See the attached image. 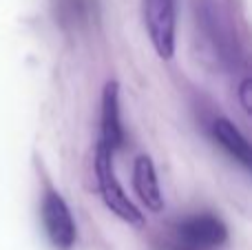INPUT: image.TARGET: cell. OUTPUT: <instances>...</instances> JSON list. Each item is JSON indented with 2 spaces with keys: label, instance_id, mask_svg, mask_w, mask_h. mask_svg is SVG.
I'll return each mask as SVG.
<instances>
[{
  "label": "cell",
  "instance_id": "3957f363",
  "mask_svg": "<svg viewBox=\"0 0 252 250\" xmlns=\"http://www.w3.org/2000/svg\"><path fill=\"white\" fill-rule=\"evenodd\" d=\"M228 237L226 224L213 213H197L177 224L179 250H215Z\"/></svg>",
  "mask_w": 252,
  "mask_h": 250
},
{
  "label": "cell",
  "instance_id": "8992f818",
  "mask_svg": "<svg viewBox=\"0 0 252 250\" xmlns=\"http://www.w3.org/2000/svg\"><path fill=\"white\" fill-rule=\"evenodd\" d=\"M133 188L135 195L142 199L146 208L153 213L164 211V195H161L159 182H157L155 164L148 155H139L133 164Z\"/></svg>",
  "mask_w": 252,
  "mask_h": 250
},
{
  "label": "cell",
  "instance_id": "6da1fadb",
  "mask_svg": "<svg viewBox=\"0 0 252 250\" xmlns=\"http://www.w3.org/2000/svg\"><path fill=\"white\" fill-rule=\"evenodd\" d=\"M95 180L102 199H104L106 208L113 215H118L120 219L128 221V224H142L144 217L139 213V208L130 202L122 184L118 182V175H115L113 168V155L106 149H102L100 144L95 149Z\"/></svg>",
  "mask_w": 252,
  "mask_h": 250
},
{
  "label": "cell",
  "instance_id": "ba28073f",
  "mask_svg": "<svg viewBox=\"0 0 252 250\" xmlns=\"http://www.w3.org/2000/svg\"><path fill=\"white\" fill-rule=\"evenodd\" d=\"M252 82L250 80H244L239 87V97H241V106H244L246 111H250V91H252Z\"/></svg>",
  "mask_w": 252,
  "mask_h": 250
},
{
  "label": "cell",
  "instance_id": "277c9868",
  "mask_svg": "<svg viewBox=\"0 0 252 250\" xmlns=\"http://www.w3.org/2000/svg\"><path fill=\"white\" fill-rule=\"evenodd\" d=\"M42 224H44V233H47L49 242L53 244V248L58 250H71L75 246V221L71 217V211L66 206V202L62 199L60 193L49 190L42 199Z\"/></svg>",
  "mask_w": 252,
  "mask_h": 250
},
{
  "label": "cell",
  "instance_id": "7a4b0ae2",
  "mask_svg": "<svg viewBox=\"0 0 252 250\" xmlns=\"http://www.w3.org/2000/svg\"><path fill=\"white\" fill-rule=\"evenodd\" d=\"M144 22L159 58H173L177 29V0H144Z\"/></svg>",
  "mask_w": 252,
  "mask_h": 250
},
{
  "label": "cell",
  "instance_id": "52a82bcc",
  "mask_svg": "<svg viewBox=\"0 0 252 250\" xmlns=\"http://www.w3.org/2000/svg\"><path fill=\"white\" fill-rule=\"evenodd\" d=\"M213 135L217 140V144L226 151L230 157H235L239 164H244L246 168L252 164V151L250 142L246 140V135L226 118H219L213 122Z\"/></svg>",
  "mask_w": 252,
  "mask_h": 250
},
{
  "label": "cell",
  "instance_id": "5b68a950",
  "mask_svg": "<svg viewBox=\"0 0 252 250\" xmlns=\"http://www.w3.org/2000/svg\"><path fill=\"white\" fill-rule=\"evenodd\" d=\"M100 146L111 155L124 146V128L120 120V91L118 82H109L102 93V135Z\"/></svg>",
  "mask_w": 252,
  "mask_h": 250
}]
</instances>
